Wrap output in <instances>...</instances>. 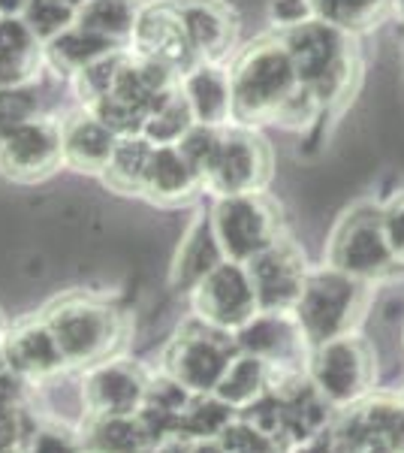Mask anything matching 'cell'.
Wrapping results in <instances>:
<instances>
[{
    "label": "cell",
    "instance_id": "obj_1",
    "mask_svg": "<svg viewBox=\"0 0 404 453\" xmlns=\"http://www.w3.org/2000/svg\"><path fill=\"white\" fill-rule=\"evenodd\" d=\"M278 34H281V40L290 49L299 82L308 91H314L323 112L326 115L341 112L354 100L359 73H362L356 36L338 31V27L326 25L320 19H311L305 25Z\"/></svg>",
    "mask_w": 404,
    "mask_h": 453
},
{
    "label": "cell",
    "instance_id": "obj_2",
    "mask_svg": "<svg viewBox=\"0 0 404 453\" xmlns=\"http://www.w3.org/2000/svg\"><path fill=\"white\" fill-rule=\"evenodd\" d=\"M232 79V124L260 127L275 124L278 112L296 94L299 73L281 34L260 36L245 46L230 64Z\"/></svg>",
    "mask_w": 404,
    "mask_h": 453
},
{
    "label": "cell",
    "instance_id": "obj_3",
    "mask_svg": "<svg viewBox=\"0 0 404 453\" xmlns=\"http://www.w3.org/2000/svg\"><path fill=\"white\" fill-rule=\"evenodd\" d=\"M371 303V284L344 275L329 263L311 266L305 290L299 296L296 314L308 345H323L335 335L354 333L362 324V314Z\"/></svg>",
    "mask_w": 404,
    "mask_h": 453
},
{
    "label": "cell",
    "instance_id": "obj_4",
    "mask_svg": "<svg viewBox=\"0 0 404 453\" xmlns=\"http://www.w3.org/2000/svg\"><path fill=\"white\" fill-rule=\"evenodd\" d=\"M323 263L369 284H377L399 273L401 266L386 242L384 203L359 200L344 211L329 233Z\"/></svg>",
    "mask_w": 404,
    "mask_h": 453
},
{
    "label": "cell",
    "instance_id": "obj_5",
    "mask_svg": "<svg viewBox=\"0 0 404 453\" xmlns=\"http://www.w3.org/2000/svg\"><path fill=\"white\" fill-rule=\"evenodd\" d=\"M308 378L332 411H347L377 390V354L362 333H344L314 345Z\"/></svg>",
    "mask_w": 404,
    "mask_h": 453
},
{
    "label": "cell",
    "instance_id": "obj_6",
    "mask_svg": "<svg viewBox=\"0 0 404 453\" xmlns=\"http://www.w3.org/2000/svg\"><path fill=\"white\" fill-rule=\"evenodd\" d=\"M42 318L55 333L67 366H97L109 360L121 339L118 311L88 296L61 299Z\"/></svg>",
    "mask_w": 404,
    "mask_h": 453
},
{
    "label": "cell",
    "instance_id": "obj_7",
    "mask_svg": "<svg viewBox=\"0 0 404 453\" xmlns=\"http://www.w3.org/2000/svg\"><path fill=\"white\" fill-rule=\"evenodd\" d=\"M236 354V335L215 330L200 318H190L164 350V372L187 387L194 396H205L215 393Z\"/></svg>",
    "mask_w": 404,
    "mask_h": 453
},
{
    "label": "cell",
    "instance_id": "obj_8",
    "mask_svg": "<svg viewBox=\"0 0 404 453\" xmlns=\"http://www.w3.org/2000/svg\"><path fill=\"white\" fill-rule=\"evenodd\" d=\"M211 224L226 260L239 263H251L284 236L281 209L266 191L217 196L211 206Z\"/></svg>",
    "mask_w": 404,
    "mask_h": 453
},
{
    "label": "cell",
    "instance_id": "obj_9",
    "mask_svg": "<svg viewBox=\"0 0 404 453\" xmlns=\"http://www.w3.org/2000/svg\"><path fill=\"white\" fill-rule=\"evenodd\" d=\"M271 179V151L256 127L226 124L217 157L205 175V191L217 196L266 191Z\"/></svg>",
    "mask_w": 404,
    "mask_h": 453
},
{
    "label": "cell",
    "instance_id": "obj_10",
    "mask_svg": "<svg viewBox=\"0 0 404 453\" xmlns=\"http://www.w3.org/2000/svg\"><path fill=\"white\" fill-rule=\"evenodd\" d=\"M194 305V318L205 320L209 326L236 335L248 320L260 311L256 303V290L248 263L224 260L205 281L190 294Z\"/></svg>",
    "mask_w": 404,
    "mask_h": 453
},
{
    "label": "cell",
    "instance_id": "obj_11",
    "mask_svg": "<svg viewBox=\"0 0 404 453\" xmlns=\"http://www.w3.org/2000/svg\"><path fill=\"white\" fill-rule=\"evenodd\" d=\"M254 279V290H256V303H260V311H293L305 290L308 281V266L305 251L293 242L290 236L278 239L275 245L266 248L263 254L248 263Z\"/></svg>",
    "mask_w": 404,
    "mask_h": 453
},
{
    "label": "cell",
    "instance_id": "obj_12",
    "mask_svg": "<svg viewBox=\"0 0 404 453\" xmlns=\"http://www.w3.org/2000/svg\"><path fill=\"white\" fill-rule=\"evenodd\" d=\"M130 52L149 58L181 76L196 64V55L187 42L175 0H149L139 6V16L130 36Z\"/></svg>",
    "mask_w": 404,
    "mask_h": 453
},
{
    "label": "cell",
    "instance_id": "obj_13",
    "mask_svg": "<svg viewBox=\"0 0 404 453\" xmlns=\"http://www.w3.org/2000/svg\"><path fill=\"white\" fill-rule=\"evenodd\" d=\"M64 164L61 121L51 115L21 124L6 140H0V173L19 181L46 179Z\"/></svg>",
    "mask_w": 404,
    "mask_h": 453
},
{
    "label": "cell",
    "instance_id": "obj_14",
    "mask_svg": "<svg viewBox=\"0 0 404 453\" xmlns=\"http://www.w3.org/2000/svg\"><path fill=\"white\" fill-rule=\"evenodd\" d=\"M236 348L260 357L269 366L308 363L311 354V345L293 311H256L236 333Z\"/></svg>",
    "mask_w": 404,
    "mask_h": 453
},
{
    "label": "cell",
    "instance_id": "obj_15",
    "mask_svg": "<svg viewBox=\"0 0 404 453\" xmlns=\"http://www.w3.org/2000/svg\"><path fill=\"white\" fill-rule=\"evenodd\" d=\"M149 378L127 360H103L88 366L82 399L88 414H136L145 405Z\"/></svg>",
    "mask_w": 404,
    "mask_h": 453
},
{
    "label": "cell",
    "instance_id": "obj_16",
    "mask_svg": "<svg viewBox=\"0 0 404 453\" xmlns=\"http://www.w3.org/2000/svg\"><path fill=\"white\" fill-rule=\"evenodd\" d=\"M224 260L226 254L217 242L211 211H200L181 236V245L172 257V269H169V284H172L175 294L190 296L205 281V275L215 273Z\"/></svg>",
    "mask_w": 404,
    "mask_h": 453
},
{
    "label": "cell",
    "instance_id": "obj_17",
    "mask_svg": "<svg viewBox=\"0 0 404 453\" xmlns=\"http://www.w3.org/2000/svg\"><path fill=\"white\" fill-rule=\"evenodd\" d=\"M4 357H6V366L25 378V381H42V378L57 375V372L67 366L61 345H57L55 333L49 330L46 318L25 320L16 330L6 333Z\"/></svg>",
    "mask_w": 404,
    "mask_h": 453
},
{
    "label": "cell",
    "instance_id": "obj_18",
    "mask_svg": "<svg viewBox=\"0 0 404 453\" xmlns=\"http://www.w3.org/2000/svg\"><path fill=\"white\" fill-rule=\"evenodd\" d=\"M196 61H224L236 42V16L224 0H175Z\"/></svg>",
    "mask_w": 404,
    "mask_h": 453
},
{
    "label": "cell",
    "instance_id": "obj_19",
    "mask_svg": "<svg viewBox=\"0 0 404 453\" xmlns=\"http://www.w3.org/2000/svg\"><path fill=\"white\" fill-rule=\"evenodd\" d=\"M121 136L103 124L91 109L79 106L61 121L64 166L79 173H106Z\"/></svg>",
    "mask_w": 404,
    "mask_h": 453
},
{
    "label": "cell",
    "instance_id": "obj_20",
    "mask_svg": "<svg viewBox=\"0 0 404 453\" xmlns=\"http://www.w3.org/2000/svg\"><path fill=\"white\" fill-rule=\"evenodd\" d=\"M179 88L196 124H209V127L232 124V79L220 61H196L181 73Z\"/></svg>",
    "mask_w": 404,
    "mask_h": 453
},
{
    "label": "cell",
    "instance_id": "obj_21",
    "mask_svg": "<svg viewBox=\"0 0 404 453\" xmlns=\"http://www.w3.org/2000/svg\"><path fill=\"white\" fill-rule=\"evenodd\" d=\"M200 191H205L200 173L190 166L179 145H154V155L142 179V194L154 203L175 206V203H187Z\"/></svg>",
    "mask_w": 404,
    "mask_h": 453
},
{
    "label": "cell",
    "instance_id": "obj_22",
    "mask_svg": "<svg viewBox=\"0 0 404 453\" xmlns=\"http://www.w3.org/2000/svg\"><path fill=\"white\" fill-rule=\"evenodd\" d=\"M46 64V42L21 21V16H0V88L31 85Z\"/></svg>",
    "mask_w": 404,
    "mask_h": 453
},
{
    "label": "cell",
    "instance_id": "obj_23",
    "mask_svg": "<svg viewBox=\"0 0 404 453\" xmlns=\"http://www.w3.org/2000/svg\"><path fill=\"white\" fill-rule=\"evenodd\" d=\"M118 49H127L121 42L109 40L103 34L88 31L82 25H72L70 31H64L61 36H55L51 42H46V64L57 76H76L85 67H91L100 58L118 52Z\"/></svg>",
    "mask_w": 404,
    "mask_h": 453
},
{
    "label": "cell",
    "instance_id": "obj_24",
    "mask_svg": "<svg viewBox=\"0 0 404 453\" xmlns=\"http://www.w3.org/2000/svg\"><path fill=\"white\" fill-rule=\"evenodd\" d=\"M151 448L136 414H91L82 435L85 453H145Z\"/></svg>",
    "mask_w": 404,
    "mask_h": 453
},
{
    "label": "cell",
    "instance_id": "obj_25",
    "mask_svg": "<svg viewBox=\"0 0 404 453\" xmlns=\"http://www.w3.org/2000/svg\"><path fill=\"white\" fill-rule=\"evenodd\" d=\"M269 393V363L260 360L254 354L239 350L230 360L224 378L215 387V396L224 399L226 405H232L241 414L245 408H251L254 402H260Z\"/></svg>",
    "mask_w": 404,
    "mask_h": 453
},
{
    "label": "cell",
    "instance_id": "obj_26",
    "mask_svg": "<svg viewBox=\"0 0 404 453\" xmlns=\"http://www.w3.org/2000/svg\"><path fill=\"white\" fill-rule=\"evenodd\" d=\"M393 10L395 0H314L317 19L350 36L374 31Z\"/></svg>",
    "mask_w": 404,
    "mask_h": 453
},
{
    "label": "cell",
    "instance_id": "obj_27",
    "mask_svg": "<svg viewBox=\"0 0 404 453\" xmlns=\"http://www.w3.org/2000/svg\"><path fill=\"white\" fill-rule=\"evenodd\" d=\"M151 155H154V142L145 140L142 134L121 136L103 175H106V181L118 194H142V179L145 170H149Z\"/></svg>",
    "mask_w": 404,
    "mask_h": 453
},
{
    "label": "cell",
    "instance_id": "obj_28",
    "mask_svg": "<svg viewBox=\"0 0 404 453\" xmlns=\"http://www.w3.org/2000/svg\"><path fill=\"white\" fill-rule=\"evenodd\" d=\"M139 6L142 4H136V0H88L79 10L76 25L109 36V40L121 42V46H130Z\"/></svg>",
    "mask_w": 404,
    "mask_h": 453
},
{
    "label": "cell",
    "instance_id": "obj_29",
    "mask_svg": "<svg viewBox=\"0 0 404 453\" xmlns=\"http://www.w3.org/2000/svg\"><path fill=\"white\" fill-rule=\"evenodd\" d=\"M239 418V411L232 405H226L224 399H217L215 393H205V396H194L190 405L181 414L179 423V438L187 441H202V438H217Z\"/></svg>",
    "mask_w": 404,
    "mask_h": 453
},
{
    "label": "cell",
    "instance_id": "obj_30",
    "mask_svg": "<svg viewBox=\"0 0 404 453\" xmlns=\"http://www.w3.org/2000/svg\"><path fill=\"white\" fill-rule=\"evenodd\" d=\"M194 124H196V119H194L185 94H181V88H179L166 104H160L149 115V121H145V127H142V136L154 145H179Z\"/></svg>",
    "mask_w": 404,
    "mask_h": 453
},
{
    "label": "cell",
    "instance_id": "obj_31",
    "mask_svg": "<svg viewBox=\"0 0 404 453\" xmlns=\"http://www.w3.org/2000/svg\"><path fill=\"white\" fill-rule=\"evenodd\" d=\"M40 115H46V106H42V94L36 82L0 88V140H6L12 130L40 119Z\"/></svg>",
    "mask_w": 404,
    "mask_h": 453
},
{
    "label": "cell",
    "instance_id": "obj_32",
    "mask_svg": "<svg viewBox=\"0 0 404 453\" xmlns=\"http://www.w3.org/2000/svg\"><path fill=\"white\" fill-rule=\"evenodd\" d=\"M79 19V10L64 0H31L21 12V21L36 34L40 42H51L55 36L70 31Z\"/></svg>",
    "mask_w": 404,
    "mask_h": 453
},
{
    "label": "cell",
    "instance_id": "obj_33",
    "mask_svg": "<svg viewBox=\"0 0 404 453\" xmlns=\"http://www.w3.org/2000/svg\"><path fill=\"white\" fill-rule=\"evenodd\" d=\"M124 55H127V49H118V52L100 58V61H94L91 67H85L82 73H76V76H72V85H76V94H79V104L91 106V104H97L100 97H106V94L112 91L115 79H118V70L124 64Z\"/></svg>",
    "mask_w": 404,
    "mask_h": 453
},
{
    "label": "cell",
    "instance_id": "obj_34",
    "mask_svg": "<svg viewBox=\"0 0 404 453\" xmlns=\"http://www.w3.org/2000/svg\"><path fill=\"white\" fill-rule=\"evenodd\" d=\"M220 450L224 453H284V444L275 435L263 433L260 426L248 423L245 418H236L224 433L217 435Z\"/></svg>",
    "mask_w": 404,
    "mask_h": 453
},
{
    "label": "cell",
    "instance_id": "obj_35",
    "mask_svg": "<svg viewBox=\"0 0 404 453\" xmlns=\"http://www.w3.org/2000/svg\"><path fill=\"white\" fill-rule=\"evenodd\" d=\"M220 136H224V127H209V124H194L187 130V136L179 142L181 155L190 160L196 173L202 179V188H205V175H209L211 164L217 157V149H220Z\"/></svg>",
    "mask_w": 404,
    "mask_h": 453
},
{
    "label": "cell",
    "instance_id": "obj_36",
    "mask_svg": "<svg viewBox=\"0 0 404 453\" xmlns=\"http://www.w3.org/2000/svg\"><path fill=\"white\" fill-rule=\"evenodd\" d=\"M25 448L27 453H85L82 438L70 435L67 429H57V426L36 429Z\"/></svg>",
    "mask_w": 404,
    "mask_h": 453
},
{
    "label": "cell",
    "instance_id": "obj_37",
    "mask_svg": "<svg viewBox=\"0 0 404 453\" xmlns=\"http://www.w3.org/2000/svg\"><path fill=\"white\" fill-rule=\"evenodd\" d=\"M269 16L278 31H290V27L317 19V12H314V0H271Z\"/></svg>",
    "mask_w": 404,
    "mask_h": 453
},
{
    "label": "cell",
    "instance_id": "obj_38",
    "mask_svg": "<svg viewBox=\"0 0 404 453\" xmlns=\"http://www.w3.org/2000/svg\"><path fill=\"white\" fill-rule=\"evenodd\" d=\"M384 230L399 266H404V191L384 203Z\"/></svg>",
    "mask_w": 404,
    "mask_h": 453
},
{
    "label": "cell",
    "instance_id": "obj_39",
    "mask_svg": "<svg viewBox=\"0 0 404 453\" xmlns=\"http://www.w3.org/2000/svg\"><path fill=\"white\" fill-rule=\"evenodd\" d=\"M27 381L12 369L0 372V418H19L21 408V387Z\"/></svg>",
    "mask_w": 404,
    "mask_h": 453
},
{
    "label": "cell",
    "instance_id": "obj_40",
    "mask_svg": "<svg viewBox=\"0 0 404 453\" xmlns=\"http://www.w3.org/2000/svg\"><path fill=\"white\" fill-rule=\"evenodd\" d=\"M284 453H338L335 448V435H332V423H329L323 433L305 438V441H296L290 448H284Z\"/></svg>",
    "mask_w": 404,
    "mask_h": 453
},
{
    "label": "cell",
    "instance_id": "obj_41",
    "mask_svg": "<svg viewBox=\"0 0 404 453\" xmlns=\"http://www.w3.org/2000/svg\"><path fill=\"white\" fill-rule=\"evenodd\" d=\"M19 448V418H0V453Z\"/></svg>",
    "mask_w": 404,
    "mask_h": 453
},
{
    "label": "cell",
    "instance_id": "obj_42",
    "mask_svg": "<svg viewBox=\"0 0 404 453\" xmlns=\"http://www.w3.org/2000/svg\"><path fill=\"white\" fill-rule=\"evenodd\" d=\"M145 453H194V441H187V438H166V441H157L151 444Z\"/></svg>",
    "mask_w": 404,
    "mask_h": 453
},
{
    "label": "cell",
    "instance_id": "obj_43",
    "mask_svg": "<svg viewBox=\"0 0 404 453\" xmlns=\"http://www.w3.org/2000/svg\"><path fill=\"white\" fill-rule=\"evenodd\" d=\"M31 0H0V16H21Z\"/></svg>",
    "mask_w": 404,
    "mask_h": 453
},
{
    "label": "cell",
    "instance_id": "obj_44",
    "mask_svg": "<svg viewBox=\"0 0 404 453\" xmlns=\"http://www.w3.org/2000/svg\"><path fill=\"white\" fill-rule=\"evenodd\" d=\"M395 19H399L401 21V27H404V0H395Z\"/></svg>",
    "mask_w": 404,
    "mask_h": 453
},
{
    "label": "cell",
    "instance_id": "obj_45",
    "mask_svg": "<svg viewBox=\"0 0 404 453\" xmlns=\"http://www.w3.org/2000/svg\"><path fill=\"white\" fill-rule=\"evenodd\" d=\"M64 4H70V6H76V10H82V6L88 4V0H64Z\"/></svg>",
    "mask_w": 404,
    "mask_h": 453
},
{
    "label": "cell",
    "instance_id": "obj_46",
    "mask_svg": "<svg viewBox=\"0 0 404 453\" xmlns=\"http://www.w3.org/2000/svg\"><path fill=\"white\" fill-rule=\"evenodd\" d=\"M6 453H27V448H21V444H19V448H12V450H6Z\"/></svg>",
    "mask_w": 404,
    "mask_h": 453
},
{
    "label": "cell",
    "instance_id": "obj_47",
    "mask_svg": "<svg viewBox=\"0 0 404 453\" xmlns=\"http://www.w3.org/2000/svg\"><path fill=\"white\" fill-rule=\"evenodd\" d=\"M4 335H6L4 333V320H0V348H4Z\"/></svg>",
    "mask_w": 404,
    "mask_h": 453
},
{
    "label": "cell",
    "instance_id": "obj_48",
    "mask_svg": "<svg viewBox=\"0 0 404 453\" xmlns=\"http://www.w3.org/2000/svg\"><path fill=\"white\" fill-rule=\"evenodd\" d=\"M401 393H404V390H401Z\"/></svg>",
    "mask_w": 404,
    "mask_h": 453
}]
</instances>
